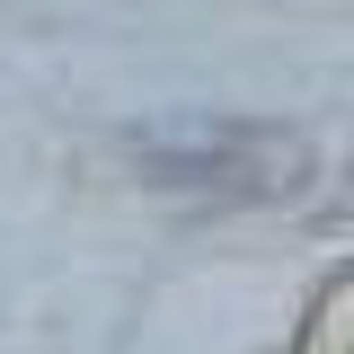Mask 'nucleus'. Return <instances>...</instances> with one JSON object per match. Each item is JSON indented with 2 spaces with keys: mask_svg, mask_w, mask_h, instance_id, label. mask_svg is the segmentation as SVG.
Listing matches in <instances>:
<instances>
[{
  "mask_svg": "<svg viewBox=\"0 0 354 354\" xmlns=\"http://www.w3.org/2000/svg\"><path fill=\"white\" fill-rule=\"evenodd\" d=\"M142 186H177V195H292L310 186L319 151L292 124H248V115H213V124H177L133 142Z\"/></svg>",
  "mask_w": 354,
  "mask_h": 354,
  "instance_id": "obj_1",
  "label": "nucleus"
}]
</instances>
